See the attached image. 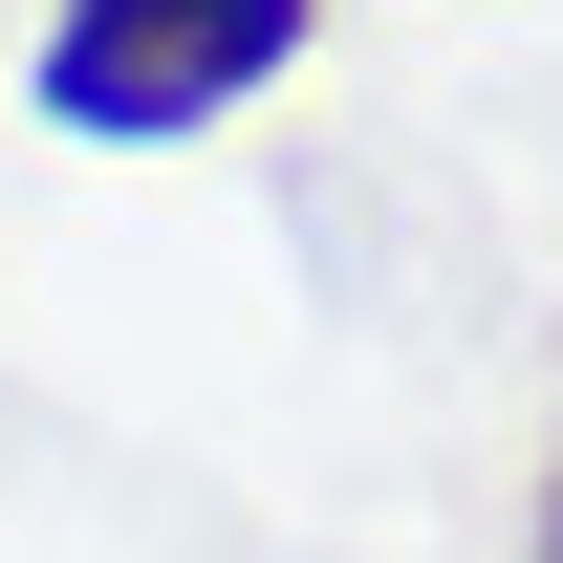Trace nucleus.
<instances>
[{
    "instance_id": "f257e3e1",
    "label": "nucleus",
    "mask_w": 563,
    "mask_h": 563,
    "mask_svg": "<svg viewBox=\"0 0 563 563\" xmlns=\"http://www.w3.org/2000/svg\"><path fill=\"white\" fill-rule=\"evenodd\" d=\"M282 66H303V0H66V22H44V131L174 152V131H217L239 87H282Z\"/></svg>"
},
{
    "instance_id": "f03ea898",
    "label": "nucleus",
    "mask_w": 563,
    "mask_h": 563,
    "mask_svg": "<svg viewBox=\"0 0 563 563\" xmlns=\"http://www.w3.org/2000/svg\"><path fill=\"white\" fill-rule=\"evenodd\" d=\"M542 563H563V477H542Z\"/></svg>"
}]
</instances>
